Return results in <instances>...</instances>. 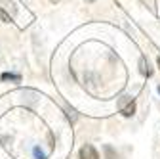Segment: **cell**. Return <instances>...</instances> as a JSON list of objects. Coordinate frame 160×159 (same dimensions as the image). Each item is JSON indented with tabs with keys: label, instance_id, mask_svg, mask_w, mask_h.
Returning <instances> with one entry per match:
<instances>
[{
	"label": "cell",
	"instance_id": "1",
	"mask_svg": "<svg viewBox=\"0 0 160 159\" xmlns=\"http://www.w3.org/2000/svg\"><path fill=\"white\" fill-rule=\"evenodd\" d=\"M80 159H99V153L92 144H86L80 148Z\"/></svg>",
	"mask_w": 160,
	"mask_h": 159
},
{
	"label": "cell",
	"instance_id": "2",
	"mask_svg": "<svg viewBox=\"0 0 160 159\" xmlns=\"http://www.w3.org/2000/svg\"><path fill=\"white\" fill-rule=\"evenodd\" d=\"M2 81H21V77L19 75H13V73H2Z\"/></svg>",
	"mask_w": 160,
	"mask_h": 159
},
{
	"label": "cell",
	"instance_id": "3",
	"mask_svg": "<svg viewBox=\"0 0 160 159\" xmlns=\"http://www.w3.org/2000/svg\"><path fill=\"white\" fill-rule=\"evenodd\" d=\"M133 111H135V104H133V102H130V104H128V106H126V107L122 109V113H124L126 117H130V115H133Z\"/></svg>",
	"mask_w": 160,
	"mask_h": 159
},
{
	"label": "cell",
	"instance_id": "4",
	"mask_svg": "<svg viewBox=\"0 0 160 159\" xmlns=\"http://www.w3.org/2000/svg\"><path fill=\"white\" fill-rule=\"evenodd\" d=\"M139 65H141V73H143V75L151 77V69H149V65L145 63V59H143V58H141V62H139Z\"/></svg>",
	"mask_w": 160,
	"mask_h": 159
},
{
	"label": "cell",
	"instance_id": "5",
	"mask_svg": "<svg viewBox=\"0 0 160 159\" xmlns=\"http://www.w3.org/2000/svg\"><path fill=\"white\" fill-rule=\"evenodd\" d=\"M105 153H107V159H116V153L111 146H105Z\"/></svg>",
	"mask_w": 160,
	"mask_h": 159
},
{
	"label": "cell",
	"instance_id": "6",
	"mask_svg": "<svg viewBox=\"0 0 160 159\" xmlns=\"http://www.w3.org/2000/svg\"><path fill=\"white\" fill-rule=\"evenodd\" d=\"M34 155H36V159H44V155H42V153H40V150H38V148L34 150Z\"/></svg>",
	"mask_w": 160,
	"mask_h": 159
},
{
	"label": "cell",
	"instance_id": "7",
	"mask_svg": "<svg viewBox=\"0 0 160 159\" xmlns=\"http://www.w3.org/2000/svg\"><path fill=\"white\" fill-rule=\"evenodd\" d=\"M158 67H160V56H158Z\"/></svg>",
	"mask_w": 160,
	"mask_h": 159
},
{
	"label": "cell",
	"instance_id": "8",
	"mask_svg": "<svg viewBox=\"0 0 160 159\" xmlns=\"http://www.w3.org/2000/svg\"><path fill=\"white\" fill-rule=\"evenodd\" d=\"M158 92H160V86H158Z\"/></svg>",
	"mask_w": 160,
	"mask_h": 159
}]
</instances>
